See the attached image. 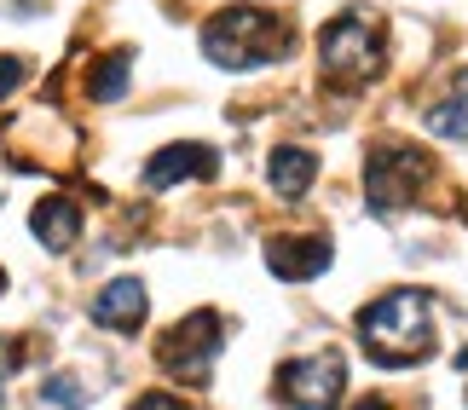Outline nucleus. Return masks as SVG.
<instances>
[{"mask_svg": "<svg viewBox=\"0 0 468 410\" xmlns=\"http://www.w3.org/2000/svg\"><path fill=\"white\" fill-rule=\"evenodd\" d=\"M358 342L376 364H422L434 352V300L428 289H393L358 312Z\"/></svg>", "mask_w": 468, "mask_h": 410, "instance_id": "obj_1", "label": "nucleus"}, {"mask_svg": "<svg viewBox=\"0 0 468 410\" xmlns=\"http://www.w3.org/2000/svg\"><path fill=\"white\" fill-rule=\"evenodd\" d=\"M295 47V29L272 12H255V6H231L220 17H208L203 29V52L220 69H255V64H278L283 52Z\"/></svg>", "mask_w": 468, "mask_h": 410, "instance_id": "obj_2", "label": "nucleus"}, {"mask_svg": "<svg viewBox=\"0 0 468 410\" xmlns=\"http://www.w3.org/2000/svg\"><path fill=\"white\" fill-rule=\"evenodd\" d=\"M318 64L330 69L335 81H376L382 76V64H388V29H382V17L365 12V6H347V12H335L330 24L318 29Z\"/></svg>", "mask_w": 468, "mask_h": 410, "instance_id": "obj_3", "label": "nucleus"}, {"mask_svg": "<svg viewBox=\"0 0 468 410\" xmlns=\"http://www.w3.org/2000/svg\"><path fill=\"white\" fill-rule=\"evenodd\" d=\"M428 180H434V156L417 145H370V156H365V197L376 214L417 203V191Z\"/></svg>", "mask_w": 468, "mask_h": 410, "instance_id": "obj_4", "label": "nucleus"}, {"mask_svg": "<svg viewBox=\"0 0 468 410\" xmlns=\"http://www.w3.org/2000/svg\"><path fill=\"white\" fill-rule=\"evenodd\" d=\"M214 352H220V318L203 307V312L179 318V324L162 335L156 359H162V370H168L174 382L203 387V382H208V370H214Z\"/></svg>", "mask_w": 468, "mask_h": 410, "instance_id": "obj_5", "label": "nucleus"}, {"mask_svg": "<svg viewBox=\"0 0 468 410\" xmlns=\"http://www.w3.org/2000/svg\"><path fill=\"white\" fill-rule=\"evenodd\" d=\"M341 387H347V359L335 347L307 352V359H290L278 370V399L290 410H335Z\"/></svg>", "mask_w": 468, "mask_h": 410, "instance_id": "obj_6", "label": "nucleus"}, {"mask_svg": "<svg viewBox=\"0 0 468 410\" xmlns=\"http://www.w3.org/2000/svg\"><path fill=\"white\" fill-rule=\"evenodd\" d=\"M145 307H151V295H145L139 278H116V283H104V289L93 295V318L104 330H122V335H133L139 324H145Z\"/></svg>", "mask_w": 468, "mask_h": 410, "instance_id": "obj_7", "label": "nucleus"}, {"mask_svg": "<svg viewBox=\"0 0 468 410\" xmlns=\"http://www.w3.org/2000/svg\"><path fill=\"white\" fill-rule=\"evenodd\" d=\"M214 168H220V156H214L208 145H168V151H156L151 163H145V185L151 191H168L179 180H208Z\"/></svg>", "mask_w": 468, "mask_h": 410, "instance_id": "obj_8", "label": "nucleus"}, {"mask_svg": "<svg viewBox=\"0 0 468 410\" xmlns=\"http://www.w3.org/2000/svg\"><path fill=\"white\" fill-rule=\"evenodd\" d=\"M266 266H272V278H318L324 266H330V243L324 237H278L272 248H266Z\"/></svg>", "mask_w": 468, "mask_h": 410, "instance_id": "obj_9", "label": "nucleus"}, {"mask_svg": "<svg viewBox=\"0 0 468 410\" xmlns=\"http://www.w3.org/2000/svg\"><path fill=\"white\" fill-rule=\"evenodd\" d=\"M29 231H35L47 248H69V243L81 237V208L69 203V197H47V203H35Z\"/></svg>", "mask_w": 468, "mask_h": 410, "instance_id": "obj_10", "label": "nucleus"}, {"mask_svg": "<svg viewBox=\"0 0 468 410\" xmlns=\"http://www.w3.org/2000/svg\"><path fill=\"white\" fill-rule=\"evenodd\" d=\"M266 173H272V191H278V197H301V191L313 185L318 163H313V151H301V145H278L272 163H266Z\"/></svg>", "mask_w": 468, "mask_h": 410, "instance_id": "obj_11", "label": "nucleus"}, {"mask_svg": "<svg viewBox=\"0 0 468 410\" xmlns=\"http://www.w3.org/2000/svg\"><path fill=\"white\" fill-rule=\"evenodd\" d=\"M428 128H434L440 139H468V69H457L452 93L428 110Z\"/></svg>", "mask_w": 468, "mask_h": 410, "instance_id": "obj_12", "label": "nucleus"}, {"mask_svg": "<svg viewBox=\"0 0 468 410\" xmlns=\"http://www.w3.org/2000/svg\"><path fill=\"white\" fill-rule=\"evenodd\" d=\"M128 58H133V52H111V58H99L93 81H87V93H93L99 104H111V99L128 93Z\"/></svg>", "mask_w": 468, "mask_h": 410, "instance_id": "obj_13", "label": "nucleus"}, {"mask_svg": "<svg viewBox=\"0 0 468 410\" xmlns=\"http://www.w3.org/2000/svg\"><path fill=\"white\" fill-rule=\"evenodd\" d=\"M41 399L52 405V410H81L87 399V387H81V376H47V387H41Z\"/></svg>", "mask_w": 468, "mask_h": 410, "instance_id": "obj_14", "label": "nucleus"}, {"mask_svg": "<svg viewBox=\"0 0 468 410\" xmlns=\"http://www.w3.org/2000/svg\"><path fill=\"white\" fill-rule=\"evenodd\" d=\"M17 81H24V58H6V52H0V99H6Z\"/></svg>", "mask_w": 468, "mask_h": 410, "instance_id": "obj_15", "label": "nucleus"}, {"mask_svg": "<svg viewBox=\"0 0 468 410\" xmlns=\"http://www.w3.org/2000/svg\"><path fill=\"white\" fill-rule=\"evenodd\" d=\"M133 410H191V405L174 394H145V399H133Z\"/></svg>", "mask_w": 468, "mask_h": 410, "instance_id": "obj_16", "label": "nucleus"}, {"mask_svg": "<svg viewBox=\"0 0 468 410\" xmlns=\"http://www.w3.org/2000/svg\"><path fill=\"white\" fill-rule=\"evenodd\" d=\"M17 364H24V347H17V342H0V387H6V376H12Z\"/></svg>", "mask_w": 468, "mask_h": 410, "instance_id": "obj_17", "label": "nucleus"}, {"mask_svg": "<svg viewBox=\"0 0 468 410\" xmlns=\"http://www.w3.org/2000/svg\"><path fill=\"white\" fill-rule=\"evenodd\" d=\"M353 410H393V405H382V399H365V405H353Z\"/></svg>", "mask_w": 468, "mask_h": 410, "instance_id": "obj_18", "label": "nucleus"}, {"mask_svg": "<svg viewBox=\"0 0 468 410\" xmlns=\"http://www.w3.org/2000/svg\"><path fill=\"white\" fill-rule=\"evenodd\" d=\"M0 289H6V272H0Z\"/></svg>", "mask_w": 468, "mask_h": 410, "instance_id": "obj_19", "label": "nucleus"}]
</instances>
